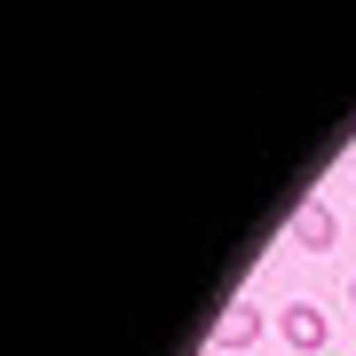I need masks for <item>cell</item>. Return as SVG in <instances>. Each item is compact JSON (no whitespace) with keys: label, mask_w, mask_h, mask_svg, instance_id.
Here are the masks:
<instances>
[{"label":"cell","mask_w":356,"mask_h":356,"mask_svg":"<svg viewBox=\"0 0 356 356\" xmlns=\"http://www.w3.org/2000/svg\"><path fill=\"white\" fill-rule=\"evenodd\" d=\"M254 341H261V317H254L245 301H229V309H222V325H214V348H222V356H245Z\"/></svg>","instance_id":"3"},{"label":"cell","mask_w":356,"mask_h":356,"mask_svg":"<svg viewBox=\"0 0 356 356\" xmlns=\"http://www.w3.org/2000/svg\"><path fill=\"white\" fill-rule=\"evenodd\" d=\"M348 301H356V277H348Z\"/></svg>","instance_id":"5"},{"label":"cell","mask_w":356,"mask_h":356,"mask_svg":"<svg viewBox=\"0 0 356 356\" xmlns=\"http://www.w3.org/2000/svg\"><path fill=\"white\" fill-rule=\"evenodd\" d=\"M198 356H222V348H214V341H206V348H198Z\"/></svg>","instance_id":"4"},{"label":"cell","mask_w":356,"mask_h":356,"mask_svg":"<svg viewBox=\"0 0 356 356\" xmlns=\"http://www.w3.org/2000/svg\"><path fill=\"white\" fill-rule=\"evenodd\" d=\"M285 238L301 245V254H325V245H332V206H325V198H301L293 222H285Z\"/></svg>","instance_id":"2"},{"label":"cell","mask_w":356,"mask_h":356,"mask_svg":"<svg viewBox=\"0 0 356 356\" xmlns=\"http://www.w3.org/2000/svg\"><path fill=\"white\" fill-rule=\"evenodd\" d=\"M277 332H285V348H293V356H317V348L332 341L325 309H309V301H293V309H277Z\"/></svg>","instance_id":"1"}]
</instances>
